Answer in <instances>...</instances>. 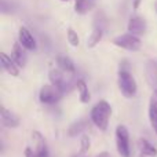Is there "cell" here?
Returning a JSON list of instances; mask_svg holds the SVG:
<instances>
[{
	"label": "cell",
	"mask_w": 157,
	"mask_h": 157,
	"mask_svg": "<svg viewBox=\"0 0 157 157\" xmlns=\"http://www.w3.org/2000/svg\"><path fill=\"white\" fill-rule=\"evenodd\" d=\"M25 47L21 43H15L13 46V51H11V58L13 61L19 66V68H24L26 65V52H25Z\"/></svg>",
	"instance_id": "obj_11"
},
{
	"label": "cell",
	"mask_w": 157,
	"mask_h": 157,
	"mask_svg": "<svg viewBox=\"0 0 157 157\" xmlns=\"http://www.w3.org/2000/svg\"><path fill=\"white\" fill-rule=\"evenodd\" d=\"M0 121H2L3 127L6 128H17L19 125V119L13 112L7 110L4 106L0 108Z\"/></svg>",
	"instance_id": "obj_7"
},
{
	"label": "cell",
	"mask_w": 157,
	"mask_h": 157,
	"mask_svg": "<svg viewBox=\"0 0 157 157\" xmlns=\"http://www.w3.org/2000/svg\"><path fill=\"white\" fill-rule=\"evenodd\" d=\"M57 63H58V68H59L61 71L66 72V73H75V71H76L75 63L72 62V59L68 57H62V55L57 57Z\"/></svg>",
	"instance_id": "obj_16"
},
{
	"label": "cell",
	"mask_w": 157,
	"mask_h": 157,
	"mask_svg": "<svg viewBox=\"0 0 157 157\" xmlns=\"http://www.w3.org/2000/svg\"><path fill=\"white\" fill-rule=\"evenodd\" d=\"M18 39H19V43H21L26 50H36V40L28 28H25V26L19 28Z\"/></svg>",
	"instance_id": "obj_9"
},
{
	"label": "cell",
	"mask_w": 157,
	"mask_h": 157,
	"mask_svg": "<svg viewBox=\"0 0 157 157\" xmlns=\"http://www.w3.org/2000/svg\"><path fill=\"white\" fill-rule=\"evenodd\" d=\"M61 2H69V0H61Z\"/></svg>",
	"instance_id": "obj_27"
},
{
	"label": "cell",
	"mask_w": 157,
	"mask_h": 157,
	"mask_svg": "<svg viewBox=\"0 0 157 157\" xmlns=\"http://www.w3.org/2000/svg\"><path fill=\"white\" fill-rule=\"evenodd\" d=\"M102 35H103V29H101V28H95V29L91 32V35H90L88 40H87V47H88V48L95 47L101 41Z\"/></svg>",
	"instance_id": "obj_20"
},
{
	"label": "cell",
	"mask_w": 157,
	"mask_h": 157,
	"mask_svg": "<svg viewBox=\"0 0 157 157\" xmlns=\"http://www.w3.org/2000/svg\"><path fill=\"white\" fill-rule=\"evenodd\" d=\"M97 157H110V155H109L108 152H102V153H99Z\"/></svg>",
	"instance_id": "obj_24"
},
{
	"label": "cell",
	"mask_w": 157,
	"mask_h": 157,
	"mask_svg": "<svg viewBox=\"0 0 157 157\" xmlns=\"http://www.w3.org/2000/svg\"><path fill=\"white\" fill-rule=\"evenodd\" d=\"M25 157H37L35 153V150L32 149V147H26L25 149Z\"/></svg>",
	"instance_id": "obj_23"
},
{
	"label": "cell",
	"mask_w": 157,
	"mask_h": 157,
	"mask_svg": "<svg viewBox=\"0 0 157 157\" xmlns=\"http://www.w3.org/2000/svg\"><path fill=\"white\" fill-rule=\"evenodd\" d=\"M0 62H2V68L4 69L8 75H11V76H18L19 75L18 65H17L13 61V58L8 57L7 54H4V52L0 54Z\"/></svg>",
	"instance_id": "obj_13"
},
{
	"label": "cell",
	"mask_w": 157,
	"mask_h": 157,
	"mask_svg": "<svg viewBox=\"0 0 157 157\" xmlns=\"http://www.w3.org/2000/svg\"><path fill=\"white\" fill-rule=\"evenodd\" d=\"M139 3H141V0H135V2H134V8H135V10L139 7Z\"/></svg>",
	"instance_id": "obj_25"
},
{
	"label": "cell",
	"mask_w": 157,
	"mask_h": 157,
	"mask_svg": "<svg viewBox=\"0 0 157 157\" xmlns=\"http://www.w3.org/2000/svg\"><path fill=\"white\" fill-rule=\"evenodd\" d=\"M112 116V108L109 105L108 101L102 99L91 109L90 113V119L94 123V125L101 131H106L109 125V120Z\"/></svg>",
	"instance_id": "obj_1"
},
{
	"label": "cell",
	"mask_w": 157,
	"mask_h": 157,
	"mask_svg": "<svg viewBox=\"0 0 157 157\" xmlns=\"http://www.w3.org/2000/svg\"><path fill=\"white\" fill-rule=\"evenodd\" d=\"M156 13H157V2H156Z\"/></svg>",
	"instance_id": "obj_26"
},
{
	"label": "cell",
	"mask_w": 157,
	"mask_h": 157,
	"mask_svg": "<svg viewBox=\"0 0 157 157\" xmlns=\"http://www.w3.org/2000/svg\"><path fill=\"white\" fill-rule=\"evenodd\" d=\"M73 157H77V156H73Z\"/></svg>",
	"instance_id": "obj_28"
},
{
	"label": "cell",
	"mask_w": 157,
	"mask_h": 157,
	"mask_svg": "<svg viewBox=\"0 0 157 157\" xmlns=\"http://www.w3.org/2000/svg\"><path fill=\"white\" fill-rule=\"evenodd\" d=\"M33 138V150H35L37 157H48V149H47V144L44 136L41 135L39 131H33L32 132Z\"/></svg>",
	"instance_id": "obj_6"
},
{
	"label": "cell",
	"mask_w": 157,
	"mask_h": 157,
	"mask_svg": "<svg viewBox=\"0 0 157 157\" xmlns=\"http://www.w3.org/2000/svg\"><path fill=\"white\" fill-rule=\"evenodd\" d=\"M138 145H139V150H141L142 156H147V157L157 156V149L149 141H146V139H139Z\"/></svg>",
	"instance_id": "obj_15"
},
{
	"label": "cell",
	"mask_w": 157,
	"mask_h": 157,
	"mask_svg": "<svg viewBox=\"0 0 157 157\" xmlns=\"http://www.w3.org/2000/svg\"><path fill=\"white\" fill-rule=\"evenodd\" d=\"M95 6V0H76L75 4V10L77 14H87L88 11H91Z\"/></svg>",
	"instance_id": "obj_18"
},
{
	"label": "cell",
	"mask_w": 157,
	"mask_h": 157,
	"mask_svg": "<svg viewBox=\"0 0 157 157\" xmlns=\"http://www.w3.org/2000/svg\"><path fill=\"white\" fill-rule=\"evenodd\" d=\"M113 44L117 47H121L124 50H128V51H138L142 47L139 37L135 35H131V33H125V35H120L117 37H114Z\"/></svg>",
	"instance_id": "obj_4"
},
{
	"label": "cell",
	"mask_w": 157,
	"mask_h": 157,
	"mask_svg": "<svg viewBox=\"0 0 157 157\" xmlns=\"http://www.w3.org/2000/svg\"><path fill=\"white\" fill-rule=\"evenodd\" d=\"M62 90H59L54 84H48V86H43L39 94V99L41 103H47V105H52L57 103L58 101L62 98Z\"/></svg>",
	"instance_id": "obj_5"
},
{
	"label": "cell",
	"mask_w": 157,
	"mask_h": 157,
	"mask_svg": "<svg viewBox=\"0 0 157 157\" xmlns=\"http://www.w3.org/2000/svg\"><path fill=\"white\" fill-rule=\"evenodd\" d=\"M87 127H88V120H86V119L77 120V121H75L73 124L69 127L68 134H69V136H76V135H78V134L83 132Z\"/></svg>",
	"instance_id": "obj_17"
},
{
	"label": "cell",
	"mask_w": 157,
	"mask_h": 157,
	"mask_svg": "<svg viewBox=\"0 0 157 157\" xmlns=\"http://www.w3.org/2000/svg\"><path fill=\"white\" fill-rule=\"evenodd\" d=\"M66 37H68V41L71 43V46H73V47H77V46H78V43H80V39H78L77 33L75 32V30L72 29V28H69V29H68Z\"/></svg>",
	"instance_id": "obj_21"
},
{
	"label": "cell",
	"mask_w": 157,
	"mask_h": 157,
	"mask_svg": "<svg viewBox=\"0 0 157 157\" xmlns=\"http://www.w3.org/2000/svg\"><path fill=\"white\" fill-rule=\"evenodd\" d=\"M117 84H119V88H120V91H121V94L124 95L125 98L135 97L136 91H138V86H136L135 78L132 77V75H131L127 69L120 68Z\"/></svg>",
	"instance_id": "obj_2"
},
{
	"label": "cell",
	"mask_w": 157,
	"mask_h": 157,
	"mask_svg": "<svg viewBox=\"0 0 157 157\" xmlns=\"http://www.w3.org/2000/svg\"><path fill=\"white\" fill-rule=\"evenodd\" d=\"M145 76L146 81L153 90H157V62L149 61L145 68Z\"/></svg>",
	"instance_id": "obj_12"
},
{
	"label": "cell",
	"mask_w": 157,
	"mask_h": 157,
	"mask_svg": "<svg viewBox=\"0 0 157 157\" xmlns=\"http://www.w3.org/2000/svg\"><path fill=\"white\" fill-rule=\"evenodd\" d=\"M128 32L135 36L144 35V33L146 32V21L138 15L131 17L130 22H128Z\"/></svg>",
	"instance_id": "obj_8"
},
{
	"label": "cell",
	"mask_w": 157,
	"mask_h": 157,
	"mask_svg": "<svg viewBox=\"0 0 157 157\" xmlns=\"http://www.w3.org/2000/svg\"><path fill=\"white\" fill-rule=\"evenodd\" d=\"M90 145H91V141H90V138L88 136H81V139H80V153H87L88 152V149H90Z\"/></svg>",
	"instance_id": "obj_22"
},
{
	"label": "cell",
	"mask_w": 157,
	"mask_h": 157,
	"mask_svg": "<svg viewBox=\"0 0 157 157\" xmlns=\"http://www.w3.org/2000/svg\"><path fill=\"white\" fill-rule=\"evenodd\" d=\"M66 72L61 71V69H51L50 71V81H51L54 86H57L59 90H62V91H65L68 87H66V84H68V80H66V76H65Z\"/></svg>",
	"instance_id": "obj_10"
},
{
	"label": "cell",
	"mask_w": 157,
	"mask_h": 157,
	"mask_svg": "<svg viewBox=\"0 0 157 157\" xmlns=\"http://www.w3.org/2000/svg\"><path fill=\"white\" fill-rule=\"evenodd\" d=\"M76 87H77V91H78V98L83 103H88L90 99H91V95H90V91H88V87H87L86 81L84 80H77L76 83Z\"/></svg>",
	"instance_id": "obj_19"
},
{
	"label": "cell",
	"mask_w": 157,
	"mask_h": 157,
	"mask_svg": "<svg viewBox=\"0 0 157 157\" xmlns=\"http://www.w3.org/2000/svg\"><path fill=\"white\" fill-rule=\"evenodd\" d=\"M149 121L157 134V90H155L149 101Z\"/></svg>",
	"instance_id": "obj_14"
},
{
	"label": "cell",
	"mask_w": 157,
	"mask_h": 157,
	"mask_svg": "<svg viewBox=\"0 0 157 157\" xmlns=\"http://www.w3.org/2000/svg\"><path fill=\"white\" fill-rule=\"evenodd\" d=\"M116 147L121 157H130V134L127 127L123 124L116 128Z\"/></svg>",
	"instance_id": "obj_3"
}]
</instances>
